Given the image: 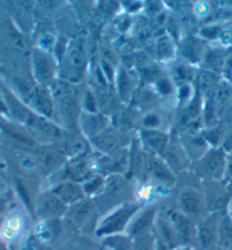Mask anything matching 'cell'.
<instances>
[{
    "label": "cell",
    "instance_id": "cell-41",
    "mask_svg": "<svg viewBox=\"0 0 232 250\" xmlns=\"http://www.w3.org/2000/svg\"><path fill=\"white\" fill-rule=\"evenodd\" d=\"M227 250H232V242H231V245L229 246V248H228Z\"/></svg>",
    "mask_w": 232,
    "mask_h": 250
},
{
    "label": "cell",
    "instance_id": "cell-1",
    "mask_svg": "<svg viewBox=\"0 0 232 250\" xmlns=\"http://www.w3.org/2000/svg\"><path fill=\"white\" fill-rule=\"evenodd\" d=\"M220 213H212L201 224L197 231V240L203 250H212L219 247Z\"/></svg>",
    "mask_w": 232,
    "mask_h": 250
},
{
    "label": "cell",
    "instance_id": "cell-9",
    "mask_svg": "<svg viewBox=\"0 0 232 250\" xmlns=\"http://www.w3.org/2000/svg\"><path fill=\"white\" fill-rule=\"evenodd\" d=\"M229 194L226 189L214 187L206 194V206L213 213H220L229 202Z\"/></svg>",
    "mask_w": 232,
    "mask_h": 250
},
{
    "label": "cell",
    "instance_id": "cell-35",
    "mask_svg": "<svg viewBox=\"0 0 232 250\" xmlns=\"http://www.w3.org/2000/svg\"><path fill=\"white\" fill-rule=\"evenodd\" d=\"M86 104L87 109L92 112H95V105H94V100H93V96L91 94H87L86 96Z\"/></svg>",
    "mask_w": 232,
    "mask_h": 250
},
{
    "label": "cell",
    "instance_id": "cell-8",
    "mask_svg": "<svg viewBox=\"0 0 232 250\" xmlns=\"http://www.w3.org/2000/svg\"><path fill=\"white\" fill-rule=\"evenodd\" d=\"M156 214V208L155 207H149L145 210L144 213H142L135 222L131 224L130 227V234L133 235L134 238H139L143 237V235H146L149 229H151L153 221H154Z\"/></svg>",
    "mask_w": 232,
    "mask_h": 250
},
{
    "label": "cell",
    "instance_id": "cell-17",
    "mask_svg": "<svg viewBox=\"0 0 232 250\" xmlns=\"http://www.w3.org/2000/svg\"><path fill=\"white\" fill-rule=\"evenodd\" d=\"M33 98H34L35 106H37L39 111L46 117H51L52 111H53V105L48 92L42 90V88H38V90H35V94Z\"/></svg>",
    "mask_w": 232,
    "mask_h": 250
},
{
    "label": "cell",
    "instance_id": "cell-24",
    "mask_svg": "<svg viewBox=\"0 0 232 250\" xmlns=\"http://www.w3.org/2000/svg\"><path fill=\"white\" fill-rule=\"evenodd\" d=\"M226 58L221 51H210L209 55L206 56V65H209L210 68L213 70H222Z\"/></svg>",
    "mask_w": 232,
    "mask_h": 250
},
{
    "label": "cell",
    "instance_id": "cell-37",
    "mask_svg": "<svg viewBox=\"0 0 232 250\" xmlns=\"http://www.w3.org/2000/svg\"><path fill=\"white\" fill-rule=\"evenodd\" d=\"M156 250H170V248L167 245H164L161 240H159L156 242Z\"/></svg>",
    "mask_w": 232,
    "mask_h": 250
},
{
    "label": "cell",
    "instance_id": "cell-3",
    "mask_svg": "<svg viewBox=\"0 0 232 250\" xmlns=\"http://www.w3.org/2000/svg\"><path fill=\"white\" fill-rule=\"evenodd\" d=\"M67 205L59 199L53 192L43 194L39 198L37 204V212L41 217L56 220L66 212Z\"/></svg>",
    "mask_w": 232,
    "mask_h": 250
},
{
    "label": "cell",
    "instance_id": "cell-32",
    "mask_svg": "<svg viewBox=\"0 0 232 250\" xmlns=\"http://www.w3.org/2000/svg\"><path fill=\"white\" fill-rule=\"evenodd\" d=\"M159 88H160V91L163 93V94H168V93L171 92V86H170L169 82L166 81V80L160 82Z\"/></svg>",
    "mask_w": 232,
    "mask_h": 250
},
{
    "label": "cell",
    "instance_id": "cell-16",
    "mask_svg": "<svg viewBox=\"0 0 232 250\" xmlns=\"http://www.w3.org/2000/svg\"><path fill=\"white\" fill-rule=\"evenodd\" d=\"M143 137H144L145 142L154 148L156 152L163 153L166 151V146L168 143V136L166 134L160 133L156 130H146L143 133Z\"/></svg>",
    "mask_w": 232,
    "mask_h": 250
},
{
    "label": "cell",
    "instance_id": "cell-7",
    "mask_svg": "<svg viewBox=\"0 0 232 250\" xmlns=\"http://www.w3.org/2000/svg\"><path fill=\"white\" fill-rule=\"evenodd\" d=\"M57 197L65 203L66 205L69 204H78L84 199L85 191L80 185L74 184V182H66L62 184L52 190Z\"/></svg>",
    "mask_w": 232,
    "mask_h": 250
},
{
    "label": "cell",
    "instance_id": "cell-23",
    "mask_svg": "<svg viewBox=\"0 0 232 250\" xmlns=\"http://www.w3.org/2000/svg\"><path fill=\"white\" fill-rule=\"evenodd\" d=\"M93 212V204L91 202H83L78 203L77 206L75 207L73 219L76 223H83Z\"/></svg>",
    "mask_w": 232,
    "mask_h": 250
},
{
    "label": "cell",
    "instance_id": "cell-10",
    "mask_svg": "<svg viewBox=\"0 0 232 250\" xmlns=\"http://www.w3.org/2000/svg\"><path fill=\"white\" fill-rule=\"evenodd\" d=\"M146 171H148L153 177L163 182H173L174 177L171 170L161 160L154 156H148L146 161Z\"/></svg>",
    "mask_w": 232,
    "mask_h": 250
},
{
    "label": "cell",
    "instance_id": "cell-20",
    "mask_svg": "<svg viewBox=\"0 0 232 250\" xmlns=\"http://www.w3.org/2000/svg\"><path fill=\"white\" fill-rule=\"evenodd\" d=\"M93 142H94L96 147L101 149L102 152L108 153V154L116 152L118 148V141L111 135H99V136L93 138Z\"/></svg>",
    "mask_w": 232,
    "mask_h": 250
},
{
    "label": "cell",
    "instance_id": "cell-2",
    "mask_svg": "<svg viewBox=\"0 0 232 250\" xmlns=\"http://www.w3.org/2000/svg\"><path fill=\"white\" fill-rule=\"evenodd\" d=\"M136 210L137 207L134 205H128L118 209L117 212L111 214L102 223V226L98 229V234H112L115 232L121 231Z\"/></svg>",
    "mask_w": 232,
    "mask_h": 250
},
{
    "label": "cell",
    "instance_id": "cell-12",
    "mask_svg": "<svg viewBox=\"0 0 232 250\" xmlns=\"http://www.w3.org/2000/svg\"><path fill=\"white\" fill-rule=\"evenodd\" d=\"M5 93H6L7 104H8L10 111H12L14 116H15L19 120L23 121V123L34 126L35 121H37V118H35L33 114H31L30 111H27V110L25 109L24 106L21 104V103L17 101L12 94H10V93L8 92H5Z\"/></svg>",
    "mask_w": 232,
    "mask_h": 250
},
{
    "label": "cell",
    "instance_id": "cell-42",
    "mask_svg": "<svg viewBox=\"0 0 232 250\" xmlns=\"http://www.w3.org/2000/svg\"><path fill=\"white\" fill-rule=\"evenodd\" d=\"M229 215L231 216V219H232V212H231V214H229Z\"/></svg>",
    "mask_w": 232,
    "mask_h": 250
},
{
    "label": "cell",
    "instance_id": "cell-36",
    "mask_svg": "<svg viewBox=\"0 0 232 250\" xmlns=\"http://www.w3.org/2000/svg\"><path fill=\"white\" fill-rule=\"evenodd\" d=\"M178 76L181 77V80H187V77H188V70H186L185 68L178 69Z\"/></svg>",
    "mask_w": 232,
    "mask_h": 250
},
{
    "label": "cell",
    "instance_id": "cell-28",
    "mask_svg": "<svg viewBox=\"0 0 232 250\" xmlns=\"http://www.w3.org/2000/svg\"><path fill=\"white\" fill-rule=\"evenodd\" d=\"M16 185H17V189H19V192L21 194V197L23 198L25 204H26L31 208V207H32L31 196H30V192H28V190H27V188L25 187V185L21 181H17Z\"/></svg>",
    "mask_w": 232,
    "mask_h": 250
},
{
    "label": "cell",
    "instance_id": "cell-22",
    "mask_svg": "<svg viewBox=\"0 0 232 250\" xmlns=\"http://www.w3.org/2000/svg\"><path fill=\"white\" fill-rule=\"evenodd\" d=\"M105 245L108 246L112 250H133V244L128 238L121 237V235H111L105 239Z\"/></svg>",
    "mask_w": 232,
    "mask_h": 250
},
{
    "label": "cell",
    "instance_id": "cell-33",
    "mask_svg": "<svg viewBox=\"0 0 232 250\" xmlns=\"http://www.w3.org/2000/svg\"><path fill=\"white\" fill-rule=\"evenodd\" d=\"M145 125L148 127H155L159 125V119L156 116H149L145 119Z\"/></svg>",
    "mask_w": 232,
    "mask_h": 250
},
{
    "label": "cell",
    "instance_id": "cell-21",
    "mask_svg": "<svg viewBox=\"0 0 232 250\" xmlns=\"http://www.w3.org/2000/svg\"><path fill=\"white\" fill-rule=\"evenodd\" d=\"M203 49V43L199 40H196V39H188L187 41L185 42L183 45V53L186 58L192 60V62H196L201 56Z\"/></svg>",
    "mask_w": 232,
    "mask_h": 250
},
{
    "label": "cell",
    "instance_id": "cell-38",
    "mask_svg": "<svg viewBox=\"0 0 232 250\" xmlns=\"http://www.w3.org/2000/svg\"><path fill=\"white\" fill-rule=\"evenodd\" d=\"M0 250H8V249L5 247V245H3L1 241H0Z\"/></svg>",
    "mask_w": 232,
    "mask_h": 250
},
{
    "label": "cell",
    "instance_id": "cell-11",
    "mask_svg": "<svg viewBox=\"0 0 232 250\" xmlns=\"http://www.w3.org/2000/svg\"><path fill=\"white\" fill-rule=\"evenodd\" d=\"M37 158L42 167L48 170L56 169L60 167L63 162V156L58 149L43 147L37 151Z\"/></svg>",
    "mask_w": 232,
    "mask_h": 250
},
{
    "label": "cell",
    "instance_id": "cell-39",
    "mask_svg": "<svg viewBox=\"0 0 232 250\" xmlns=\"http://www.w3.org/2000/svg\"><path fill=\"white\" fill-rule=\"evenodd\" d=\"M0 110H5V105L2 104L1 101H0Z\"/></svg>",
    "mask_w": 232,
    "mask_h": 250
},
{
    "label": "cell",
    "instance_id": "cell-25",
    "mask_svg": "<svg viewBox=\"0 0 232 250\" xmlns=\"http://www.w3.org/2000/svg\"><path fill=\"white\" fill-rule=\"evenodd\" d=\"M215 75L211 71H204L199 75L198 78V84L202 91H208L210 87H212L214 83H215Z\"/></svg>",
    "mask_w": 232,
    "mask_h": 250
},
{
    "label": "cell",
    "instance_id": "cell-5",
    "mask_svg": "<svg viewBox=\"0 0 232 250\" xmlns=\"http://www.w3.org/2000/svg\"><path fill=\"white\" fill-rule=\"evenodd\" d=\"M170 221L176 231L178 240H181L183 244H191L197 238V231L192 223V220L186 214L172 212L170 214Z\"/></svg>",
    "mask_w": 232,
    "mask_h": 250
},
{
    "label": "cell",
    "instance_id": "cell-29",
    "mask_svg": "<svg viewBox=\"0 0 232 250\" xmlns=\"http://www.w3.org/2000/svg\"><path fill=\"white\" fill-rule=\"evenodd\" d=\"M136 250H152L153 245L151 242V239H149L148 235H143V237L136 238Z\"/></svg>",
    "mask_w": 232,
    "mask_h": 250
},
{
    "label": "cell",
    "instance_id": "cell-15",
    "mask_svg": "<svg viewBox=\"0 0 232 250\" xmlns=\"http://www.w3.org/2000/svg\"><path fill=\"white\" fill-rule=\"evenodd\" d=\"M232 242V219L229 214L221 216L219 226V246L228 249Z\"/></svg>",
    "mask_w": 232,
    "mask_h": 250
},
{
    "label": "cell",
    "instance_id": "cell-26",
    "mask_svg": "<svg viewBox=\"0 0 232 250\" xmlns=\"http://www.w3.org/2000/svg\"><path fill=\"white\" fill-rule=\"evenodd\" d=\"M158 55L160 58L167 59L172 55V45H171L169 39L162 38L159 40L158 43Z\"/></svg>",
    "mask_w": 232,
    "mask_h": 250
},
{
    "label": "cell",
    "instance_id": "cell-31",
    "mask_svg": "<svg viewBox=\"0 0 232 250\" xmlns=\"http://www.w3.org/2000/svg\"><path fill=\"white\" fill-rule=\"evenodd\" d=\"M101 185H102L101 178H94V179L88 181L87 184L84 186L83 189H84L85 192H93V191H95L96 189H98Z\"/></svg>",
    "mask_w": 232,
    "mask_h": 250
},
{
    "label": "cell",
    "instance_id": "cell-34",
    "mask_svg": "<svg viewBox=\"0 0 232 250\" xmlns=\"http://www.w3.org/2000/svg\"><path fill=\"white\" fill-rule=\"evenodd\" d=\"M223 147H224V151L230 153L232 155V133L230 134V136L226 139Z\"/></svg>",
    "mask_w": 232,
    "mask_h": 250
},
{
    "label": "cell",
    "instance_id": "cell-14",
    "mask_svg": "<svg viewBox=\"0 0 232 250\" xmlns=\"http://www.w3.org/2000/svg\"><path fill=\"white\" fill-rule=\"evenodd\" d=\"M158 229L160 235H161V241L164 245H167L170 249L177 247L179 240H178L177 233L170 220L162 219L161 217L158 222Z\"/></svg>",
    "mask_w": 232,
    "mask_h": 250
},
{
    "label": "cell",
    "instance_id": "cell-18",
    "mask_svg": "<svg viewBox=\"0 0 232 250\" xmlns=\"http://www.w3.org/2000/svg\"><path fill=\"white\" fill-rule=\"evenodd\" d=\"M68 59H69L70 70L73 69L74 74L80 75L82 73V70L84 69V65H85V56H84L83 50H82L80 45L74 46V48L70 50Z\"/></svg>",
    "mask_w": 232,
    "mask_h": 250
},
{
    "label": "cell",
    "instance_id": "cell-27",
    "mask_svg": "<svg viewBox=\"0 0 232 250\" xmlns=\"http://www.w3.org/2000/svg\"><path fill=\"white\" fill-rule=\"evenodd\" d=\"M118 85H119V92L123 98H126L128 92H129V80H128L127 75L121 71L119 75V80H118Z\"/></svg>",
    "mask_w": 232,
    "mask_h": 250
},
{
    "label": "cell",
    "instance_id": "cell-30",
    "mask_svg": "<svg viewBox=\"0 0 232 250\" xmlns=\"http://www.w3.org/2000/svg\"><path fill=\"white\" fill-rule=\"evenodd\" d=\"M222 73L224 75V77H226L230 83H232V52L230 55L227 56L226 62H224L223 65Z\"/></svg>",
    "mask_w": 232,
    "mask_h": 250
},
{
    "label": "cell",
    "instance_id": "cell-6",
    "mask_svg": "<svg viewBox=\"0 0 232 250\" xmlns=\"http://www.w3.org/2000/svg\"><path fill=\"white\" fill-rule=\"evenodd\" d=\"M179 203L183 213L190 217V219L198 217L202 214L203 208H204V203H203L201 195L197 191L192 190V189H188V190L181 192Z\"/></svg>",
    "mask_w": 232,
    "mask_h": 250
},
{
    "label": "cell",
    "instance_id": "cell-19",
    "mask_svg": "<svg viewBox=\"0 0 232 250\" xmlns=\"http://www.w3.org/2000/svg\"><path fill=\"white\" fill-rule=\"evenodd\" d=\"M83 127L87 134H96L105 127V119L100 114H91L84 118Z\"/></svg>",
    "mask_w": 232,
    "mask_h": 250
},
{
    "label": "cell",
    "instance_id": "cell-40",
    "mask_svg": "<svg viewBox=\"0 0 232 250\" xmlns=\"http://www.w3.org/2000/svg\"><path fill=\"white\" fill-rule=\"evenodd\" d=\"M212 250H226V249H223V248H221L220 246L219 247H216V248H214V249H212Z\"/></svg>",
    "mask_w": 232,
    "mask_h": 250
},
{
    "label": "cell",
    "instance_id": "cell-13",
    "mask_svg": "<svg viewBox=\"0 0 232 250\" xmlns=\"http://www.w3.org/2000/svg\"><path fill=\"white\" fill-rule=\"evenodd\" d=\"M34 67L35 74H37L38 80L41 82H49L52 78L53 68L50 60L46 58L41 52L34 53Z\"/></svg>",
    "mask_w": 232,
    "mask_h": 250
},
{
    "label": "cell",
    "instance_id": "cell-4",
    "mask_svg": "<svg viewBox=\"0 0 232 250\" xmlns=\"http://www.w3.org/2000/svg\"><path fill=\"white\" fill-rule=\"evenodd\" d=\"M228 162L223 151L210 152L202 162V169L205 176L213 180H221L227 172Z\"/></svg>",
    "mask_w": 232,
    "mask_h": 250
}]
</instances>
